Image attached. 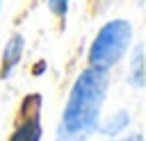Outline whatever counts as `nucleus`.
Listing matches in <instances>:
<instances>
[{"mask_svg": "<svg viewBox=\"0 0 146 141\" xmlns=\"http://www.w3.org/2000/svg\"><path fill=\"white\" fill-rule=\"evenodd\" d=\"M105 84V73L98 68H89L78 77L64 107L57 141H84L96 130Z\"/></svg>", "mask_w": 146, "mask_h": 141, "instance_id": "f257e3e1", "label": "nucleus"}, {"mask_svg": "<svg viewBox=\"0 0 146 141\" xmlns=\"http://www.w3.org/2000/svg\"><path fill=\"white\" fill-rule=\"evenodd\" d=\"M130 36H132V30H130V23L125 20H112L107 23L94 39L91 43V50H89V64L91 68H98V70H105L110 66H114L128 43H130Z\"/></svg>", "mask_w": 146, "mask_h": 141, "instance_id": "f03ea898", "label": "nucleus"}, {"mask_svg": "<svg viewBox=\"0 0 146 141\" xmlns=\"http://www.w3.org/2000/svg\"><path fill=\"white\" fill-rule=\"evenodd\" d=\"M9 141H41V125H39V118L32 116V118L23 121V123L14 130V134H11Z\"/></svg>", "mask_w": 146, "mask_h": 141, "instance_id": "7ed1b4c3", "label": "nucleus"}, {"mask_svg": "<svg viewBox=\"0 0 146 141\" xmlns=\"http://www.w3.org/2000/svg\"><path fill=\"white\" fill-rule=\"evenodd\" d=\"M21 50H23V39L21 36H11V41L7 43L5 48V68H2V75H7L21 59Z\"/></svg>", "mask_w": 146, "mask_h": 141, "instance_id": "20e7f679", "label": "nucleus"}, {"mask_svg": "<svg viewBox=\"0 0 146 141\" xmlns=\"http://www.w3.org/2000/svg\"><path fill=\"white\" fill-rule=\"evenodd\" d=\"M130 80L135 86H141L144 84V66H141V48H137L135 52V59H132V73H130Z\"/></svg>", "mask_w": 146, "mask_h": 141, "instance_id": "39448f33", "label": "nucleus"}, {"mask_svg": "<svg viewBox=\"0 0 146 141\" xmlns=\"http://www.w3.org/2000/svg\"><path fill=\"white\" fill-rule=\"evenodd\" d=\"M125 123H128V114H116V116L105 125V132H107V134H114V132H119Z\"/></svg>", "mask_w": 146, "mask_h": 141, "instance_id": "423d86ee", "label": "nucleus"}, {"mask_svg": "<svg viewBox=\"0 0 146 141\" xmlns=\"http://www.w3.org/2000/svg\"><path fill=\"white\" fill-rule=\"evenodd\" d=\"M50 9L59 16H64L66 9H68V0H50Z\"/></svg>", "mask_w": 146, "mask_h": 141, "instance_id": "0eeeda50", "label": "nucleus"}, {"mask_svg": "<svg viewBox=\"0 0 146 141\" xmlns=\"http://www.w3.org/2000/svg\"><path fill=\"white\" fill-rule=\"evenodd\" d=\"M121 141H141V136L135 134V136H128V139H121Z\"/></svg>", "mask_w": 146, "mask_h": 141, "instance_id": "6e6552de", "label": "nucleus"}]
</instances>
